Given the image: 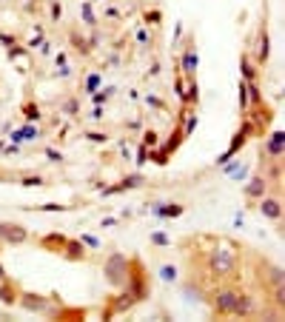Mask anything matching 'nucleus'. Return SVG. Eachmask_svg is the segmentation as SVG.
<instances>
[{
	"label": "nucleus",
	"instance_id": "nucleus-22",
	"mask_svg": "<svg viewBox=\"0 0 285 322\" xmlns=\"http://www.w3.org/2000/svg\"><path fill=\"white\" fill-rule=\"evenodd\" d=\"M20 186H26V188H34V186H43V177L40 174H29V177H23Z\"/></svg>",
	"mask_w": 285,
	"mask_h": 322
},
{
	"label": "nucleus",
	"instance_id": "nucleus-7",
	"mask_svg": "<svg viewBox=\"0 0 285 322\" xmlns=\"http://www.w3.org/2000/svg\"><path fill=\"white\" fill-rule=\"evenodd\" d=\"M260 211H263V217H268V220H280V217H283V203H280L277 197H263V200H260Z\"/></svg>",
	"mask_w": 285,
	"mask_h": 322
},
{
	"label": "nucleus",
	"instance_id": "nucleus-24",
	"mask_svg": "<svg viewBox=\"0 0 285 322\" xmlns=\"http://www.w3.org/2000/svg\"><path fill=\"white\" fill-rule=\"evenodd\" d=\"M97 88H100V74H88L86 77V91L88 94H94Z\"/></svg>",
	"mask_w": 285,
	"mask_h": 322
},
{
	"label": "nucleus",
	"instance_id": "nucleus-42",
	"mask_svg": "<svg viewBox=\"0 0 285 322\" xmlns=\"http://www.w3.org/2000/svg\"><path fill=\"white\" fill-rule=\"evenodd\" d=\"M46 211H63V205H57V203H49V205H43Z\"/></svg>",
	"mask_w": 285,
	"mask_h": 322
},
{
	"label": "nucleus",
	"instance_id": "nucleus-4",
	"mask_svg": "<svg viewBox=\"0 0 285 322\" xmlns=\"http://www.w3.org/2000/svg\"><path fill=\"white\" fill-rule=\"evenodd\" d=\"M234 300H237V288H219L214 294V311L217 314H231Z\"/></svg>",
	"mask_w": 285,
	"mask_h": 322
},
{
	"label": "nucleus",
	"instance_id": "nucleus-2",
	"mask_svg": "<svg viewBox=\"0 0 285 322\" xmlns=\"http://www.w3.org/2000/svg\"><path fill=\"white\" fill-rule=\"evenodd\" d=\"M106 282L114 285V288H123L126 282H129V271H132V265H129V259L123 257V254H111L106 259Z\"/></svg>",
	"mask_w": 285,
	"mask_h": 322
},
{
	"label": "nucleus",
	"instance_id": "nucleus-16",
	"mask_svg": "<svg viewBox=\"0 0 285 322\" xmlns=\"http://www.w3.org/2000/svg\"><path fill=\"white\" fill-rule=\"evenodd\" d=\"M268 54H271V37H268V32L260 34V60H268Z\"/></svg>",
	"mask_w": 285,
	"mask_h": 322
},
{
	"label": "nucleus",
	"instance_id": "nucleus-37",
	"mask_svg": "<svg viewBox=\"0 0 285 322\" xmlns=\"http://www.w3.org/2000/svg\"><path fill=\"white\" fill-rule=\"evenodd\" d=\"M46 154L51 157V163H60V160H63V154H60V151H54V149H46Z\"/></svg>",
	"mask_w": 285,
	"mask_h": 322
},
{
	"label": "nucleus",
	"instance_id": "nucleus-19",
	"mask_svg": "<svg viewBox=\"0 0 285 322\" xmlns=\"http://www.w3.org/2000/svg\"><path fill=\"white\" fill-rule=\"evenodd\" d=\"M154 214L157 217H180L183 214V205H168V208H160V205H157Z\"/></svg>",
	"mask_w": 285,
	"mask_h": 322
},
{
	"label": "nucleus",
	"instance_id": "nucleus-11",
	"mask_svg": "<svg viewBox=\"0 0 285 322\" xmlns=\"http://www.w3.org/2000/svg\"><path fill=\"white\" fill-rule=\"evenodd\" d=\"M63 248H66V257L68 259H83V257H86V251H83L86 245H83V242H77V239H66V242H63Z\"/></svg>",
	"mask_w": 285,
	"mask_h": 322
},
{
	"label": "nucleus",
	"instance_id": "nucleus-20",
	"mask_svg": "<svg viewBox=\"0 0 285 322\" xmlns=\"http://www.w3.org/2000/svg\"><path fill=\"white\" fill-rule=\"evenodd\" d=\"M185 103H191V106H194V103H200V86L194 83V80L188 83V91H185Z\"/></svg>",
	"mask_w": 285,
	"mask_h": 322
},
{
	"label": "nucleus",
	"instance_id": "nucleus-9",
	"mask_svg": "<svg viewBox=\"0 0 285 322\" xmlns=\"http://www.w3.org/2000/svg\"><path fill=\"white\" fill-rule=\"evenodd\" d=\"M180 68H183L188 77H194V71H197V46H185L183 60H180Z\"/></svg>",
	"mask_w": 285,
	"mask_h": 322
},
{
	"label": "nucleus",
	"instance_id": "nucleus-32",
	"mask_svg": "<svg viewBox=\"0 0 285 322\" xmlns=\"http://www.w3.org/2000/svg\"><path fill=\"white\" fill-rule=\"evenodd\" d=\"M185 114H188V111H185ZM194 126H197V114H188V120H185V134H191Z\"/></svg>",
	"mask_w": 285,
	"mask_h": 322
},
{
	"label": "nucleus",
	"instance_id": "nucleus-23",
	"mask_svg": "<svg viewBox=\"0 0 285 322\" xmlns=\"http://www.w3.org/2000/svg\"><path fill=\"white\" fill-rule=\"evenodd\" d=\"M160 277L166 279V282H174L177 279V268L174 265H163V268H160Z\"/></svg>",
	"mask_w": 285,
	"mask_h": 322
},
{
	"label": "nucleus",
	"instance_id": "nucleus-27",
	"mask_svg": "<svg viewBox=\"0 0 285 322\" xmlns=\"http://www.w3.org/2000/svg\"><path fill=\"white\" fill-rule=\"evenodd\" d=\"M86 137L91 143H106L109 140V134H103V131H86Z\"/></svg>",
	"mask_w": 285,
	"mask_h": 322
},
{
	"label": "nucleus",
	"instance_id": "nucleus-3",
	"mask_svg": "<svg viewBox=\"0 0 285 322\" xmlns=\"http://www.w3.org/2000/svg\"><path fill=\"white\" fill-rule=\"evenodd\" d=\"M26 228L15 225V222H0V242H12V245H20L26 242Z\"/></svg>",
	"mask_w": 285,
	"mask_h": 322
},
{
	"label": "nucleus",
	"instance_id": "nucleus-36",
	"mask_svg": "<svg viewBox=\"0 0 285 322\" xmlns=\"http://www.w3.org/2000/svg\"><path fill=\"white\" fill-rule=\"evenodd\" d=\"M151 242H157V245H168V237L166 234H151Z\"/></svg>",
	"mask_w": 285,
	"mask_h": 322
},
{
	"label": "nucleus",
	"instance_id": "nucleus-5",
	"mask_svg": "<svg viewBox=\"0 0 285 322\" xmlns=\"http://www.w3.org/2000/svg\"><path fill=\"white\" fill-rule=\"evenodd\" d=\"M20 305L26 311H32V314H43L49 311V300L40 297V294H20Z\"/></svg>",
	"mask_w": 285,
	"mask_h": 322
},
{
	"label": "nucleus",
	"instance_id": "nucleus-33",
	"mask_svg": "<svg viewBox=\"0 0 285 322\" xmlns=\"http://www.w3.org/2000/svg\"><path fill=\"white\" fill-rule=\"evenodd\" d=\"M240 106H242V108L251 106V103H248V88H245V83L240 86Z\"/></svg>",
	"mask_w": 285,
	"mask_h": 322
},
{
	"label": "nucleus",
	"instance_id": "nucleus-34",
	"mask_svg": "<svg viewBox=\"0 0 285 322\" xmlns=\"http://www.w3.org/2000/svg\"><path fill=\"white\" fill-rule=\"evenodd\" d=\"M146 160H149V149H146V146H140V149H137V163L143 166Z\"/></svg>",
	"mask_w": 285,
	"mask_h": 322
},
{
	"label": "nucleus",
	"instance_id": "nucleus-28",
	"mask_svg": "<svg viewBox=\"0 0 285 322\" xmlns=\"http://www.w3.org/2000/svg\"><path fill=\"white\" fill-rule=\"evenodd\" d=\"M83 20L88 23V26H94V12H91V3H83Z\"/></svg>",
	"mask_w": 285,
	"mask_h": 322
},
{
	"label": "nucleus",
	"instance_id": "nucleus-18",
	"mask_svg": "<svg viewBox=\"0 0 285 322\" xmlns=\"http://www.w3.org/2000/svg\"><path fill=\"white\" fill-rule=\"evenodd\" d=\"M240 68H242V77H245V83H254V77H257V68L248 63L245 57H242V63H240Z\"/></svg>",
	"mask_w": 285,
	"mask_h": 322
},
{
	"label": "nucleus",
	"instance_id": "nucleus-10",
	"mask_svg": "<svg viewBox=\"0 0 285 322\" xmlns=\"http://www.w3.org/2000/svg\"><path fill=\"white\" fill-rule=\"evenodd\" d=\"M265 188H268V183H265L263 177H254V180L245 186V197H248V200H260V197H265Z\"/></svg>",
	"mask_w": 285,
	"mask_h": 322
},
{
	"label": "nucleus",
	"instance_id": "nucleus-13",
	"mask_svg": "<svg viewBox=\"0 0 285 322\" xmlns=\"http://www.w3.org/2000/svg\"><path fill=\"white\" fill-rule=\"evenodd\" d=\"M140 183H143V177H140V174H134V177H126L120 186H114V188H106V194H117V191H126V188H137Z\"/></svg>",
	"mask_w": 285,
	"mask_h": 322
},
{
	"label": "nucleus",
	"instance_id": "nucleus-1",
	"mask_svg": "<svg viewBox=\"0 0 285 322\" xmlns=\"http://www.w3.org/2000/svg\"><path fill=\"white\" fill-rule=\"evenodd\" d=\"M237 257H234V251H228V248H214L211 254H208V268H211V274L214 277H234L237 274Z\"/></svg>",
	"mask_w": 285,
	"mask_h": 322
},
{
	"label": "nucleus",
	"instance_id": "nucleus-15",
	"mask_svg": "<svg viewBox=\"0 0 285 322\" xmlns=\"http://www.w3.org/2000/svg\"><path fill=\"white\" fill-rule=\"evenodd\" d=\"M132 305H134V297L126 291V294H120V300L114 302V311H117V314H123V311H129Z\"/></svg>",
	"mask_w": 285,
	"mask_h": 322
},
{
	"label": "nucleus",
	"instance_id": "nucleus-26",
	"mask_svg": "<svg viewBox=\"0 0 285 322\" xmlns=\"http://www.w3.org/2000/svg\"><path fill=\"white\" fill-rule=\"evenodd\" d=\"M111 94H114V86H106L100 94H94V103H97V106H100V103H106V97H111Z\"/></svg>",
	"mask_w": 285,
	"mask_h": 322
},
{
	"label": "nucleus",
	"instance_id": "nucleus-41",
	"mask_svg": "<svg viewBox=\"0 0 285 322\" xmlns=\"http://www.w3.org/2000/svg\"><path fill=\"white\" fill-rule=\"evenodd\" d=\"M51 17H54V20L60 17V3H51Z\"/></svg>",
	"mask_w": 285,
	"mask_h": 322
},
{
	"label": "nucleus",
	"instance_id": "nucleus-6",
	"mask_svg": "<svg viewBox=\"0 0 285 322\" xmlns=\"http://www.w3.org/2000/svg\"><path fill=\"white\" fill-rule=\"evenodd\" d=\"M129 279H132V288H129V294L134 297V302H143L146 297H149V285H146V277L137 271V274H132L129 271Z\"/></svg>",
	"mask_w": 285,
	"mask_h": 322
},
{
	"label": "nucleus",
	"instance_id": "nucleus-45",
	"mask_svg": "<svg viewBox=\"0 0 285 322\" xmlns=\"http://www.w3.org/2000/svg\"><path fill=\"white\" fill-rule=\"evenodd\" d=\"M3 279H6V271H3V265H0V282H3Z\"/></svg>",
	"mask_w": 285,
	"mask_h": 322
},
{
	"label": "nucleus",
	"instance_id": "nucleus-43",
	"mask_svg": "<svg viewBox=\"0 0 285 322\" xmlns=\"http://www.w3.org/2000/svg\"><path fill=\"white\" fill-rule=\"evenodd\" d=\"M0 40H3L6 46H15V37H12V34H0Z\"/></svg>",
	"mask_w": 285,
	"mask_h": 322
},
{
	"label": "nucleus",
	"instance_id": "nucleus-38",
	"mask_svg": "<svg viewBox=\"0 0 285 322\" xmlns=\"http://www.w3.org/2000/svg\"><path fill=\"white\" fill-rule=\"evenodd\" d=\"M146 23H154V26H157V23H160V12H149V15H146Z\"/></svg>",
	"mask_w": 285,
	"mask_h": 322
},
{
	"label": "nucleus",
	"instance_id": "nucleus-17",
	"mask_svg": "<svg viewBox=\"0 0 285 322\" xmlns=\"http://www.w3.org/2000/svg\"><path fill=\"white\" fill-rule=\"evenodd\" d=\"M245 88H248V103L260 106V103H263V94H260V88H257V83H245Z\"/></svg>",
	"mask_w": 285,
	"mask_h": 322
},
{
	"label": "nucleus",
	"instance_id": "nucleus-8",
	"mask_svg": "<svg viewBox=\"0 0 285 322\" xmlns=\"http://www.w3.org/2000/svg\"><path fill=\"white\" fill-rule=\"evenodd\" d=\"M231 314H234V317H248V314H254V300H251L248 294L237 291V300H234V308H231Z\"/></svg>",
	"mask_w": 285,
	"mask_h": 322
},
{
	"label": "nucleus",
	"instance_id": "nucleus-25",
	"mask_svg": "<svg viewBox=\"0 0 285 322\" xmlns=\"http://www.w3.org/2000/svg\"><path fill=\"white\" fill-rule=\"evenodd\" d=\"M143 146H146V149H154V146H157V131H146V134H143Z\"/></svg>",
	"mask_w": 285,
	"mask_h": 322
},
{
	"label": "nucleus",
	"instance_id": "nucleus-40",
	"mask_svg": "<svg viewBox=\"0 0 285 322\" xmlns=\"http://www.w3.org/2000/svg\"><path fill=\"white\" fill-rule=\"evenodd\" d=\"M106 17H114V20H117V17H120V12H117L114 6H109V9H106Z\"/></svg>",
	"mask_w": 285,
	"mask_h": 322
},
{
	"label": "nucleus",
	"instance_id": "nucleus-39",
	"mask_svg": "<svg viewBox=\"0 0 285 322\" xmlns=\"http://www.w3.org/2000/svg\"><path fill=\"white\" fill-rule=\"evenodd\" d=\"M146 103H149V106H157V108H163V100H160V97H146Z\"/></svg>",
	"mask_w": 285,
	"mask_h": 322
},
{
	"label": "nucleus",
	"instance_id": "nucleus-21",
	"mask_svg": "<svg viewBox=\"0 0 285 322\" xmlns=\"http://www.w3.org/2000/svg\"><path fill=\"white\" fill-rule=\"evenodd\" d=\"M23 114H26V120H29V123L40 120V108L34 106V103H26V106H23Z\"/></svg>",
	"mask_w": 285,
	"mask_h": 322
},
{
	"label": "nucleus",
	"instance_id": "nucleus-44",
	"mask_svg": "<svg viewBox=\"0 0 285 322\" xmlns=\"http://www.w3.org/2000/svg\"><path fill=\"white\" fill-rule=\"evenodd\" d=\"M54 60H57V66H60V68H66V54H57Z\"/></svg>",
	"mask_w": 285,
	"mask_h": 322
},
{
	"label": "nucleus",
	"instance_id": "nucleus-31",
	"mask_svg": "<svg viewBox=\"0 0 285 322\" xmlns=\"http://www.w3.org/2000/svg\"><path fill=\"white\" fill-rule=\"evenodd\" d=\"M80 242H83V245H88V248H97V245H100V239H97V237H91V234H83V239H80Z\"/></svg>",
	"mask_w": 285,
	"mask_h": 322
},
{
	"label": "nucleus",
	"instance_id": "nucleus-14",
	"mask_svg": "<svg viewBox=\"0 0 285 322\" xmlns=\"http://www.w3.org/2000/svg\"><path fill=\"white\" fill-rule=\"evenodd\" d=\"M0 300L6 302V305H15V302H17V294H15V288L9 285V279L0 282Z\"/></svg>",
	"mask_w": 285,
	"mask_h": 322
},
{
	"label": "nucleus",
	"instance_id": "nucleus-12",
	"mask_svg": "<svg viewBox=\"0 0 285 322\" xmlns=\"http://www.w3.org/2000/svg\"><path fill=\"white\" fill-rule=\"evenodd\" d=\"M283 143H285V134H283V131L271 134V143H268V157H283Z\"/></svg>",
	"mask_w": 285,
	"mask_h": 322
},
{
	"label": "nucleus",
	"instance_id": "nucleus-29",
	"mask_svg": "<svg viewBox=\"0 0 285 322\" xmlns=\"http://www.w3.org/2000/svg\"><path fill=\"white\" fill-rule=\"evenodd\" d=\"M63 111H66V114H77V111H80V103H77V100H66V103H63Z\"/></svg>",
	"mask_w": 285,
	"mask_h": 322
},
{
	"label": "nucleus",
	"instance_id": "nucleus-35",
	"mask_svg": "<svg viewBox=\"0 0 285 322\" xmlns=\"http://www.w3.org/2000/svg\"><path fill=\"white\" fill-rule=\"evenodd\" d=\"M71 40L77 43V49H80V51H88V43L83 40V37H80V34H71Z\"/></svg>",
	"mask_w": 285,
	"mask_h": 322
},
{
	"label": "nucleus",
	"instance_id": "nucleus-30",
	"mask_svg": "<svg viewBox=\"0 0 285 322\" xmlns=\"http://www.w3.org/2000/svg\"><path fill=\"white\" fill-rule=\"evenodd\" d=\"M174 91H177V97H180V100H185V83H183V77H177V80H174Z\"/></svg>",
	"mask_w": 285,
	"mask_h": 322
}]
</instances>
